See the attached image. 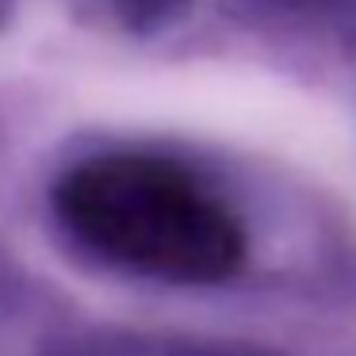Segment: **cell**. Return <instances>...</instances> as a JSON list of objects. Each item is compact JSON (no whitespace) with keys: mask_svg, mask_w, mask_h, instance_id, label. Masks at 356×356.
Returning <instances> with one entry per match:
<instances>
[{"mask_svg":"<svg viewBox=\"0 0 356 356\" xmlns=\"http://www.w3.org/2000/svg\"><path fill=\"white\" fill-rule=\"evenodd\" d=\"M62 226L96 257L169 284H218L245 261V230L215 192L154 154H100L54 192Z\"/></svg>","mask_w":356,"mask_h":356,"instance_id":"cell-1","label":"cell"}]
</instances>
